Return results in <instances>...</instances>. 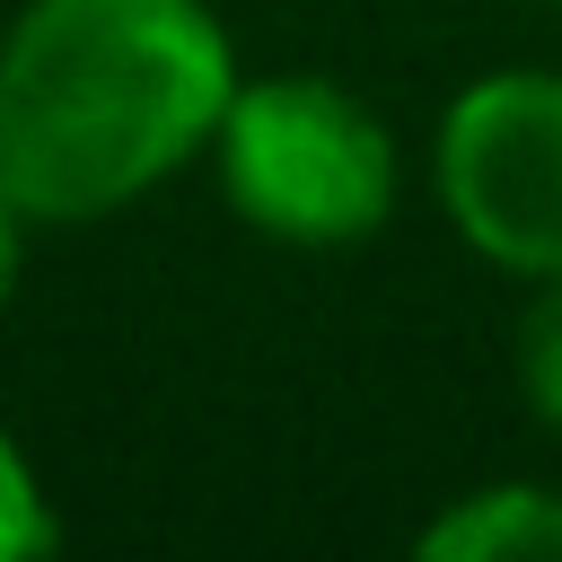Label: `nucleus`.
Listing matches in <instances>:
<instances>
[{
    "mask_svg": "<svg viewBox=\"0 0 562 562\" xmlns=\"http://www.w3.org/2000/svg\"><path fill=\"white\" fill-rule=\"evenodd\" d=\"M18 263H26V211H18L9 184H0V316H9V299H18Z\"/></svg>",
    "mask_w": 562,
    "mask_h": 562,
    "instance_id": "obj_7",
    "label": "nucleus"
},
{
    "mask_svg": "<svg viewBox=\"0 0 562 562\" xmlns=\"http://www.w3.org/2000/svg\"><path fill=\"white\" fill-rule=\"evenodd\" d=\"M220 202L299 255L369 246L404 202V149L369 97H351L325 70H255L237 79L220 132H211Z\"/></svg>",
    "mask_w": 562,
    "mask_h": 562,
    "instance_id": "obj_2",
    "label": "nucleus"
},
{
    "mask_svg": "<svg viewBox=\"0 0 562 562\" xmlns=\"http://www.w3.org/2000/svg\"><path fill=\"white\" fill-rule=\"evenodd\" d=\"M430 193L474 263L509 281H562V70H474L439 105Z\"/></svg>",
    "mask_w": 562,
    "mask_h": 562,
    "instance_id": "obj_3",
    "label": "nucleus"
},
{
    "mask_svg": "<svg viewBox=\"0 0 562 562\" xmlns=\"http://www.w3.org/2000/svg\"><path fill=\"white\" fill-rule=\"evenodd\" d=\"M518 395L544 422V439H562V281H527V316H518Z\"/></svg>",
    "mask_w": 562,
    "mask_h": 562,
    "instance_id": "obj_5",
    "label": "nucleus"
},
{
    "mask_svg": "<svg viewBox=\"0 0 562 562\" xmlns=\"http://www.w3.org/2000/svg\"><path fill=\"white\" fill-rule=\"evenodd\" d=\"M211 0H18L0 26V184L26 228H97L211 158L237 97Z\"/></svg>",
    "mask_w": 562,
    "mask_h": 562,
    "instance_id": "obj_1",
    "label": "nucleus"
},
{
    "mask_svg": "<svg viewBox=\"0 0 562 562\" xmlns=\"http://www.w3.org/2000/svg\"><path fill=\"white\" fill-rule=\"evenodd\" d=\"M422 562H562V492L536 474L474 483L413 527Z\"/></svg>",
    "mask_w": 562,
    "mask_h": 562,
    "instance_id": "obj_4",
    "label": "nucleus"
},
{
    "mask_svg": "<svg viewBox=\"0 0 562 562\" xmlns=\"http://www.w3.org/2000/svg\"><path fill=\"white\" fill-rule=\"evenodd\" d=\"M53 544H61V509L35 474V457L18 448V430H0V562L53 553Z\"/></svg>",
    "mask_w": 562,
    "mask_h": 562,
    "instance_id": "obj_6",
    "label": "nucleus"
}]
</instances>
